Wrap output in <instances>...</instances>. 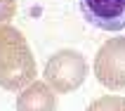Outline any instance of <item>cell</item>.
Returning a JSON list of instances; mask_svg holds the SVG:
<instances>
[{
    "label": "cell",
    "mask_w": 125,
    "mask_h": 111,
    "mask_svg": "<svg viewBox=\"0 0 125 111\" xmlns=\"http://www.w3.org/2000/svg\"><path fill=\"white\" fill-rule=\"evenodd\" d=\"M35 78V59L19 28L0 24V88L19 90Z\"/></svg>",
    "instance_id": "obj_1"
},
{
    "label": "cell",
    "mask_w": 125,
    "mask_h": 111,
    "mask_svg": "<svg viewBox=\"0 0 125 111\" xmlns=\"http://www.w3.org/2000/svg\"><path fill=\"white\" fill-rule=\"evenodd\" d=\"M42 76H45V83L54 92L66 95L83 85L87 76V62L76 50H59L47 59Z\"/></svg>",
    "instance_id": "obj_2"
},
{
    "label": "cell",
    "mask_w": 125,
    "mask_h": 111,
    "mask_svg": "<svg viewBox=\"0 0 125 111\" xmlns=\"http://www.w3.org/2000/svg\"><path fill=\"white\" fill-rule=\"evenodd\" d=\"M94 76L104 88H125V38H109L94 57Z\"/></svg>",
    "instance_id": "obj_3"
},
{
    "label": "cell",
    "mask_w": 125,
    "mask_h": 111,
    "mask_svg": "<svg viewBox=\"0 0 125 111\" xmlns=\"http://www.w3.org/2000/svg\"><path fill=\"white\" fill-rule=\"evenodd\" d=\"M85 19L102 31L125 28V0H80Z\"/></svg>",
    "instance_id": "obj_4"
},
{
    "label": "cell",
    "mask_w": 125,
    "mask_h": 111,
    "mask_svg": "<svg viewBox=\"0 0 125 111\" xmlns=\"http://www.w3.org/2000/svg\"><path fill=\"white\" fill-rule=\"evenodd\" d=\"M54 109H57L54 90L40 80H33L31 85H26L17 97V111H54Z\"/></svg>",
    "instance_id": "obj_5"
},
{
    "label": "cell",
    "mask_w": 125,
    "mask_h": 111,
    "mask_svg": "<svg viewBox=\"0 0 125 111\" xmlns=\"http://www.w3.org/2000/svg\"><path fill=\"white\" fill-rule=\"evenodd\" d=\"M123 109H125V99L123 97H113V95L99 97L87 106V111H123Z\"/></svg>",
    "instance_id": "obj_6"
},
{
    "label": "cell",
    "mask_w": 125,
    "mask_h": 111,
    "mask_svg": "<svg viewBox=\"0 0 125 111\" xmlns=\"http://www.w3.org/2000/svg\"><path fill=\"white\" fill-rule=\"evenodd\" d=\"M17 14V0H0V24L10 21Z\"/></svg>",
    "instance_id": "obj_7"
},
{
    "label": "cell",
    "mask_w": 125,
    "mask_h": 111,
    "mask_svg": "<svg viewBox=\"0 0 125 111\" xmlns=\"http://www.w3.org/2000/svg\"><path fill=\"white\" fill-rule=\"evenodd\" d=\"M123 111H125V109H123Z\"/></svg>",
    "instance_id": "obj_8"
}]
</instances>
